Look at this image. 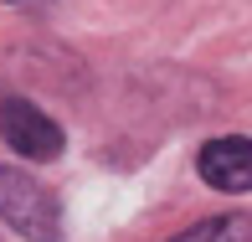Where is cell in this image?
<instances>
[{
	"label": "cell",
	"instance_id": "5",
	"mask_svg": "<svg viewBox=\"0 0 252 242\" xmlns=\"http://www.w3.org/2000/svg\"><path fill=\"white\" fill-rule=\"evenodd\" d=\"M10 5H21V0H10Z\"/></svg>",
	"mask_w": 252,
	"mask_h": 242
},
{
	"label": "cell",
	"instance_id": "4",
	"mask_svg": "<svg viewBox=\"0 0 252 242\" xmlns=\"http://www.w3.org/2000/svg\"><path fill=\"white\" fill-rule=\"evenodd\" d=\"M170 242H252V216L247 211H226V216H206V222L186 227Z\"/></svg>",
	"mask_w": 252,
	"mask_h": 242
},
{
	"label": "cell",
	"instance_id": "2",
	"mask_svg": "<svg viewBox=\"0 0 252 242\" xmlns=\"http://www.w3.org/2000/svg\"><path fill=\"white\" fill-rule=\"evenodd\" d=\"M0 139L26 160H57L62 155V129L26 98H0Z\"/></svg>",
	"mask_w": 252,
	"mask_h": 242
},
{
	"label": "cell",
	"instance_id": "3",
	"mask_svg": "<svg viewBox=\"0 0 252 242\" xmlns=\"http://www.w3.org/2000/svg\"><path fill=\"white\" fill-rule=\"evenodd\" d=\"M201 180L211 191H226V196L252 191V139H242V134L211 139L201 149Z\"/></svg>",
	"mask_w": 252,
	"mask_h": 242
},
{
	"label": "cell",
	"instance_id": "1",
	"mask_svg": "<svg viewBox=\"0 0 252 242\" xmlns=\"http://www.w3.org/2000/svg\"><path fill=\"white\" fill-rule=\"evenodd\" d=\"M0 222L16 227V232L31 237V242H57L62 237V206H57V196L41 186V180H31L26 170L0 165Z\"/></svg>",
	"mask_w": 252,
	"mask_h": 242
}]
</instances>
